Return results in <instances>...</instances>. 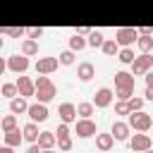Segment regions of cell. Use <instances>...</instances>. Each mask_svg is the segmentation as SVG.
Instances as JSON below:
<instances>
[{
    "label": "cell",
    "instance_id": "obj_1",
    "mask_svg": "<svg viewBox=\"0 0 153 153\" xmlns=\"http://www.w3.org/2000/svg\"><path fill=\"white\" fill-rule=\"evenodd\" d=\"M115 81H117V86H120V98H129V93H131V88H134V76L127 74V72H117Z\"/></svg>",
    "mask_w": 153,
    "mask_h": 153
},
{
    "label": "cell",
    "instance_id": "obj_2",
    "mask_svg": "<svg viewBox=\"0 0 153 153\" xmlns=\"http://www.w3.org/2000/svg\"><path fill=\"white\" fill-rule=\"evenodd\" d=\"M36 93H38L41 100H50V98L55 96V86H53V81L45 79V76H41V79L36 81Z\"/></svg>",
    "mask_w": 153,
    "mask_h": 153
},
{
    "label": "cell",
    "instance_id": "obj_3",
    "mask_svg": "<svg viewBox=\"0 0 153 153\" xmlns=\"http://www.w3.org/2000/svg\"><path fill=\"white\" fill-rule=\"evenodd\" d=\"M136 129H148L151 127V117L146 115V112H136V115H131V120H129Z\"/></svg>",
    "mask_w": 153,
    "mask_h": 153
},
{
    "label": "cell",
    "instance_id": "obj_4",
    "mask_svg": "<svg viewBox=\"0 0 153 153\" xmlns=\"http://www.w3.org/2000/svg\"><path fill=\"white\" fill-rule=\"evenodd\" d=\"M10 67H12L14 72H24V69L29 67V60H26L24 55H12V57H10Z\"/></svg>",
    "mask_w": 153,
    "mask_h": 153
},
{
    "label": "cell",
    "instance_id": "obj_5",
    "mask_svg": "<svg viewBox=\"0 0 153 153\" xmlns=\"http://www.w3.org/2000/svg\"><path fill=\"white\" fill-rule=\"evenodd\" d=\"M134 38H136V31H134V29H120V31H117V41H120L122 45H129Z\"/></svg>",
    "mask_w": 153,
    "mask_h": 153
},
{
    "label": "cell",
    "instance_id": "obj_6",
    "mask_svg": "<svg viewBox=\"0 0 153 153\" xmlns=\"http://www.w3.org/2000/svg\"><path fill=\"white\" fill-rule=\"evenodd\" d=\"M151 65H153V57L151 55H141V57L134 60V72H146Z\"/></svg>",
    "mask_w": 153,
    "mask_h": 153
},
{
    "label": "cell",
    "instance_id": "obj_7",
    "mask_svg": "<svg viewBox=\"0 0 153 153\" xmlns=\"http://www.w3.org/2000/svg\"><path fill=\"white\" fill-rule=\"evenodd\" d=\"M110 100H112V91H110V88H100V91L96 93V105H98V108H105Z\"/></svg>",
    "mask_w": 153,
    "mask_h": 153
},
{
    "label": "cell",
    "instance_id": "obj_8",
    "mask_svg": "<svg viewBox=\"0 0 153 153\" xmlns=\"http://www.w3.org/2000/svg\"><path fill=\"white\" fill-rule=\"evenodd\" d=\"M76 134L79 136H91V134H96V124L88 122V120H84V122L76 124Z\"/></svg>",
    "mask_w": 153,
    "mask_h": 153
},
{
    "label": "cell",
    "instance_id": "obj_9",
    "mask_svg": "<svg viewBox=\"0 0 153 153\" xmlns=\"http://www.w3.org/2000/svg\"><path fill=\"white\" fill-rule=\"evenodd\" d=\"M29 115H31V120L43 122V120L48 117V110H45V105H31V108H29Z\"/></svg>",
    "mask_w": 153,
    "mask_h": 153
},
{
    "label": "cell",
    "instance_id": "obj_10",
    "mask_svg": "<svg viewBox=\"0 0 153 153\" xmlns=\"http://www.w3.org/2000/svg\"><path fill=\"white\" fill-rule=\"evenodd\" d=\"M148 146H151V139H148V136H143V134L134 136V141H131V148H134V151H146Z\"/></svg>",
    "mask_w": 153,
    "mask_h": 153
},
{
    "label": "cell",
    "instance_id": "obj_11",
    "mask_svg": "<svg viewBox=\"0 0 153 153\" xmlns=\"http://www.w3.org/2000/svg\"><path fill=\"white\" fill-rule=\"evenodd\" d=\"M38 72H50V69H55L57 67V60L55 57H45V60H38Z\"/></svg>",
    "mask_w": 153,
    "mask_h": 153
},
{
    "label": "cell",
    "instance_id": "obj_12",
    "mask_svg": "<svg viewBox=\"0 0 153 153\" xmlns=\"http://www.w3.org/2000/svg\"><path fill=\"white\" fill-rule=\"evenodd\" d=\"M74 115H76V110H74V105H69V103H65V105H60V117H62L65 122H69V120H74Z\"/></svg>",
    "mask_w": 153,
    "mask_h": 153
},
{
    "label": "cell",
    "instance_id": "obj_13",
    "mask_svg": "<svg viewBox=\"0 0 153 153\" xmlns=\"http://www.w3.org/2000/svg\"><path fill=\"white\" fill-rule=\"evenodd\" d=\"M19 91H22L24 96H31V93H33V84H31L26 76H19Z\"/></svg>",
    "mask_w": 153,
    "mask_h": 153
},
{
    "label": "cell",
    "instance_id": "obj_14",
    "mask_svg": "<svg viewBox=\"0 0 153 153\" xmlns=\"http://www.w3.org/2000/svg\"><path fill=\"white\" fill-rule=\"evenodd\" d=\"M112 136H115V139H127V124L115 122V124H112Z\"/></svg>",
    "mask_w": 153,
    "mask_h": 153
},
{
    "label": "cell",
    "instance_id": "obj_15",
    "mask_svg": "<svg viewBox=\"0 0 153 153\" xmlns=\"http://www.w3.org/2000/svg\"><path fill=\"white\" fill-rule=\"evenodd\" d=\"M79 76H81L84 81H88V79L93 76V65H88V62H84V65L79 67Z\"/></svg>",
    "mask_w": 153,
    "mask_h": 153
},
{
    "label": "cell",
    "instance_id": "obj_16",
    "mask_svg": "<svg viewBox=\"0 0 153 153\" xmlns=\"http://www.w3.org/2000/svg\"><path fill=\"white\" fill-rule=\"evenodd\" d=\"M53 141H55V136H53L50 131H43V134L38 136V143H41L43 148H48V146H53Z\"/></svg>",
    "mask_w": 153,
    "mask_h": 153
},
{
    "label": "cell",
    "instance_id": "obj_17",
    "mask_svg": "<svg viewBox=\"0 0 153 153\" xmlns=\"http://www.w3.org/2000/svg\"><path fill=\"white\" fill-rule=\"evenodd\" d=\"M10 108H12V112H24V110H29V108H26V103H24L22 98H14V100L10 103Z\"/></svg>",
    "mask_w": 153,
    "mask_h": 153
},
{
    "label": "cell",
    "instance_id": "obj_18",
    "mask_svg": "<svg viewBox=\"0 0 153 153\" xmlns=\"http://www.w3.org/2000/svg\"><path fill=\"white\" fill-rule=\"evenodd\" d=\"M24 136H26L29 141L38 139V129H36V124H26V127H24Z\"/></svg>",
    "mask_w": 153,
    "mask_h": 153
},
{
    "label": "cell",
    "instance_id": "obj_19",
    "mask_svg": "<svg viewBox=\"0 0 153 153\" xmlns=\"http://www.w3.org/2000/svg\"><path fill=\"white\" fill-rule=\"evenodd\" d=\"M98 146H100L103 151H108V148L112 146V136H110V134H100V136H98Z\"/></svg>",
    "mask_w": 153,
    "mask_h": 153
},
{
    "label": "cell",
    "instance_id": "obj_20",
    "mask_svg": "<svg viewBox=\"0 0 153 153\" xmlns=\"http://www.w3.org/2000/svg\"><path fill=\"white\" fill-rule=\"evenodd\" d=\"M19 139H22V136H19V131H14V129H10V131H7V143H10V146H17V143H19Z\"/></svg>",
    "mask_w": 153,
    "mask_h": 153
},
{
    "label": "cell",
    "instance_id": "obj_21",
    "mask_svg": "<svg viewBox=\"0 0 153 153\" xmlns=\"http://www.w3.org/2000/svg\"><path fill=\"white\" fill-rule=\"evenodd\" d=\"M88 43H91V45H103V33H100V31H93L91 38H88Z\"/></svg>",
    "mask_w": 153,
    "mask_h": 153
},
{
    "label": "cell",
    "instance_id": "obj_22",
    "mask_svg": "<svg viewBox=\"0 0 153 153\" xmlns=\"http://www.w3.org/2000/svg\"><path fill=\"white\" fill-rule=\"evenodd\" d=\"M103 50H105L108 55H115V53H117V43H115V41H105V43H103Z\"/></svg>",
    "mask_w": 153,
    "mask_h": 153
},
{
    "label": "cell",
    "instance_id": "obj_23",
    "mask_svg": "<svg viewBox=\"0 0 153 153\" xmlns=\"http://www.w3.org/2000/svg\"><path fill=\"white\" fill-rule=\"evenodd\" d=\"M151 45H153V38H148V36H141V38H139V48H141V50H148Z\"/></svg>",
    "mask_w": 153,
    "mask_h": 153
},
{
    "label": "cell",
    "instance_id": "obj_24",
    "mask_svg": "<svg viewBox=\"0 0 153 153\" xmlns=\"http://www.w3.org/2000/svg\"><path fill=\"white\" fill-rule=\"evenodd\" d=\"M69 45L76 48V50H81V48H84V38H81V36H74V38L69 41Z\"/></svg>",
    "mask_w": 153,
    "mask_h": 153
},
{
    "label": "cell",
    "instance_id": "obj_25",
    "mask_svg": "<svg viewBox=\"0 0 153 153\" xmlns=\"http://www.w3.org/2000/svg\"><path fill=\"white\" fill-rule=\"evenodd\" d=\"M91 112H93V105L91 103H81L79 105V115H91Z\"/></svg>",
    "mask_w": 153,
    "mask_h": 153
},
{
    "label": "cell",
    "instance_id": "obj_26",
    "mask_svg": "<svg viewBox=\"0 0 153 153\" xmlns=\"http://www.w3.org/2000/svg\"><path fill=\"white\" fill-rule=\"evenodd\" d=\"M120 60H122V62H131V60H134V53H131V50H122V53H120Z\"/></svg>",
    "mask_w": 153,
    "mask_h": 153
},
{
    "label": "cell",
    "instance_id": "obj_27",
    "mask_svg": "<svg viewBox=\"0 0 153 153\" xmlns=\"http://www.w3.org/2000/svg\"><path fill=\"white\" fill-rule=\"evenodd\" d=\"M72 60H74V55H72V53H69V50H67V53H62V55H60V62H62V65H72Z\"/></svg>",
    "mask_w": 153,
    "mask_h": 153
},
{
    "label": "cell",
    "instance_id": "obj_28",
    "mask_svg": "<svg viewBox=\"0 0 153 153\" xmlns=\"http://www.w3.org/2000/svg\"><path fill=\"white\" fill-rule=\"evenodd\" d=\"M2 93H5V96H14V93H17V86H14V84H5V86H2Z\"/></svg>",
    "mask_w": 153,
    "mask_h": 153
},
{
    "label": "cell",
    "instance_id": "obj_29",
    "mask_svg": "<svg viewBox=\"0 0 153 153\" xmlns=\"http://www.w3.org/2000/svg\"><path fill=\"white\" fill-rule=\"evenodd\" d=\"M24 53H26V55L36 53V43H33V41H26V43H24Z\"/></svg>",
    "mask_w": 153,
    "mask_h": 153
},
{
    "label": "cell",
    "instance_id": "obj_30",
    "mask_svg": "<svg viewBox=\"0 0 153 153\" xmlns=\"http://www.w3.org/2000/svg\"><path fill=\"white\" fill-rule=\"evenodd\" d=\"M141 103H143L141 98H131V100H129L127 105H129V110H139V108H141Z\"/></svg>",
    "mask_w": 153,
    "mask_h": 153
},
{
    "label": "cell",
    "instance_id": "obj_31",
    "mask_svg": "<svg viewBox=\"0 0 153 153\" xmlns=\"http://www.w3.org/2000/svg\"><path fill=\"white\" fill-rule=\"evenodd\" d=\"M2 127L10 131V129H14V117H5V122H2Z\"/></svg>",
    "mask_w": 153,
    "mask_h": 153
},
{
    "label": "cell",
    "instance_id": "obj_32",
    "mask_svg": "<svg viewBox=\"0 0 153 153\" xmlns=\"http://www.w3.org/2000/svg\"><path fill=\"white\" fill-rule=\"evenodd\" d=\"M0 33H10V36H22V29H0Z\"/></svg>",
    "mask_w": 153,
    "mask_h": 153
},
{
    "label": "cell",
    "instance_id": "obj_33",
    "mask_svg": "<svg viewBox=\"0 0 153 153\" xmlns=\"http://www.w3.org/2000/svg\"><path fill=\"white\" fill-rule=\"evenodd\" d=\"M60 146H62V151H67V148L72 146V141H69L67 136H60Z\"/></svg>",
    "mask_w": 153,
    "mask_h": 153
},
{
    "label": "cell",
    "instance_id": "obj_34",
    "mask_svg": "<svg viewBox=\"0 0 153 153\" xmlns=\"http://www.w3.org/2000/svg\"><path fill=\"white\" fill-rule=\"evenodd\" d=\"M127 110H129L127 103H120V105H117V112H120V115H127Z\"/></svg>",
    "mask_w": 153,
    "mask_h": 153
},
{
    "label": "cell",
    "instance_id": "obj_35",
    "mask_svg": "<svg viewBox=\"0 0 153 153\" xmlns=\"http://www.w3.org/2000/svg\"><path fill=\"white\" fill-rule=\"evenodd\" d=\"M41 33H43V31H41V29H29V36H31V38H38V36H41Z\"/></svg>",
    "mask_w": 153,
    "mask_h": 153
},
{
    "label": "cell",
    "instance_id": "obj_36",
    "mask_svg": "<svg viewBox=\"0 0 153 153\" xmlns=\"http://www.w3.org/2000/svg\"><path fill=\"white\" fill-rule=\"evenodd\" d=\"M57 136H67V127H65V124L57 129Z\"/></svg>",
    "mask_w": 153,
    "mask_h": 153
},
{
    "label": "cell",
    "instance_id": "obj_37",
    "mask_svg": "<svg viewBox=\"0 0 153 153\" xmlns=\"http://www.w3.org/2000/svg\"><path fill=\"white\" fill-rule=\"evenodd\" d=\"M146 98H148V100H153V86H148V88H146Z\"/></svg>",
    "mask_w": 153,
    "mask_h": 153
},
{
    "label": "cell",
    "instance_id": "obj_38",
    "mask_svg": "<svg viewBox=\"0 0 153 153\" xmlns=\"http://www.w3.org/2000/svg\"><path fill=\"white\" fill-rule=\"evenodd\" d=\"M146 84H148V86H153V72H151V74L146 76Z\"/></svg>",
    "mask_w": 153,
    "mask_h": 153
},
{
    "label": "cell",
    "instance_id": "obj_39",
    "mask_svg": "<svg viewBox=\"0 0 153 153\" xmlns=\"http://www.w3.org/2000/svg\"><path fill=\"white\" fill-rule=\"evenodd\" d=\"M29 153H41V148H38V146H31V148H29Z\"/></svg>",
    "mask_w": 153,
    "mask_h": 153
},
{
    "label": "cell",
    "instance_id": "obj_40",
    "mask_svg": "<svg viewBox=\"0 0 153 153\" xmlns=\"http://www.w3.org/2000/svg\"><path fill=\"white\" fill-rule=\"evenodd\" d=\"M2 72H5V62L0 60V74H2Z\"/></svg>",
    "mask_w": 153,
    "mask_h": 153
},
{
    "label": "cell",
    "instance_id": "obj_41",
    "mask_svg": "<svg viewBox=\"0 0 153 153\" xmlns=\"http://www.w3.org/2000/svg\"><path fill=\"white\" fill-rule=\"evenodd\" d=\"M0 153H12V151L10 148H0Z\"/></svg>",
    "mask_w": 153,
    "mask_h": 153
},
{
    "label": "cell",
    "instance_id": "obj_42",
    "mask_svg": "<svg viewBox=\"0 0 153 153\" xmlns=\"http://www.w3.org/2000/svg\"><path fill=\"white\" fill-rule=\"evenodd\" d=\"M0 48H2V38H0Z\"/></svg>",
    "mask_w": 153,
    "mask_h": 153
},
{
    "label": "cell",
    "instance_id": "obj_43",
    "mask_svg": "<svg viewBox=\"0 0 153 153\" xmlns=\"http://www.w3.org/2000/svg\"><path fill=\"white\" fill-rule=\"evenodd\" d=\"M146 153H153V151H146Z\"/></svg>",
    "mask_w": 153,
    "mask_h": 153
}]
</instances>
